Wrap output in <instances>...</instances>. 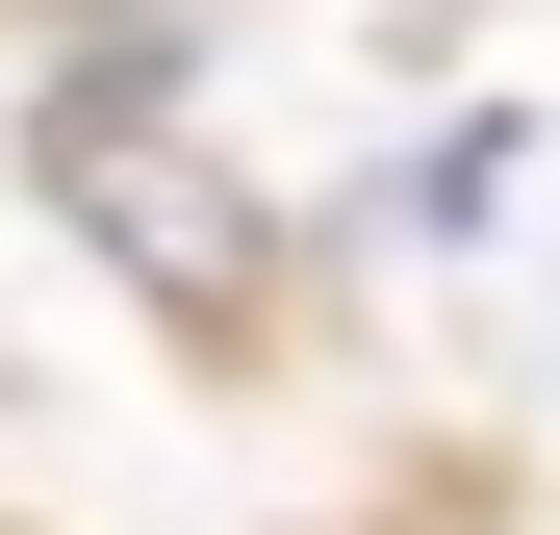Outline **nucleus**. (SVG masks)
Returning <instances> with one entry per match:
<instances>
[{"instance_id": "obj_1", "label": "nucleus", "mask_w": 560, "mask_h": 535, "mask_svg": "<svg viewBox=\"0 0 560 535\" xmlns=\"http://www.w3.org/2000/svg\"><path fill=\"white\" fill-rule=\"evenodd\" d=\"M51 26H103V0H51Z\"/></svg>"}]
</instances>
